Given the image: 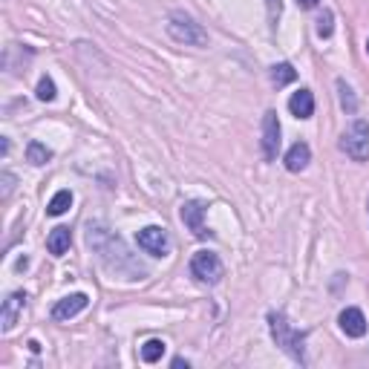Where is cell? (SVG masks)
Listing matches in <instances>:
<instances>
[{
    "label": "cell",
    "mask_w": 369,
    "mask_h": 369,
    "mask_svg": "<svg viewBox=\"0 0 369 369\" xmlns=\"http://www.w3.org/2000/svg\"><path fill=\"white\" fill-rule=\"evenodd\" d=\"M182 223L193 231V237H200V239H205L211 234L205 228V205L200 200H190V202L182 205Z\"/></svg>",
    "instance_id": "obj_7"
},
{
    "label": "cell",
    "mask_w": 369,
    "mask_h": 369,
    "mask_svg": "<svg viewBox=\"0 0 369 369\" xmlns=\"http://www.w3.org/2000/svg\"><path fill=\"white\" fill-rule=\"evenodd\" d=\"M268 326H272V337L277 340V347L283 352H288L294 361L306 363V347H303V343H306V332L294 329L283 312H272V314H268Z\"/></svg>",
    "instance_id": "obj_1"
},
{
    "label": "cell",
    "mask_w": 369,
    "mask_h": 369,
    "mask_svg": "<svg viewBox=\"0 0 369 369\" xmlns=\"http://www.w3.org/2000/svg\"><path fill=\"white\" fill-rule=\"evenodd\" d=\"M69 242H72V231L67 225H58V228H53V234L46 237V249H49V254L61 257V254L69 251Z\"/></svg>",
    "instance_id": "obj_13"
},
{
    "label": "cell",
    "mask_w": 369,
    "mask_h": 369,
    "mask_svg": "<svg viewBox=\"0 0 369 369\" xmlns=\"http://www.w3.org/2000/svg\"><path fill=\"white\" fill-rule=\"evenodd\" d=\"M49 159H53V151H49L46 144H41V141H29V144H27V162H32V165H46Z\"/></svg>",
    "instance_id": "obj_16"
},
{
    "label": "cell",
    "mask_w": 369,
    "mask_h": 369,
    "mask_svg": "<svg viewBox=\"0 0 369 369\" xmlns=\"http://www.w3.org/2000/svg\"><path fill=\"white\" fill-rule=\"evenodd\" d=\"M340 151L355 162H366L369 159V125L363 118H355L349 130L340 136Z\"/></svg>",
    "instance_id": "obj_3"
},
{
    "label": "cell",
    "mask_w": 369,
    "mask_h": 369,
    "mask_svg": "<svg viewBox=\"0 0 369 369\" xmlns=\"http://www.w3.org/2000/svg\"><path fill=\"white\" fill-rule=\"evenodd\" d=\"M12 188H15V176H12L9 170H6V174H4V200H6V196L12 193Z\"/></svg>",
    "instance_id": "obj_21"
},
{
    "label": "cell",
    "mask_w": 369,
    "mask_h": 369,
    "mask_svg": "<svg viewBox=\"0 0 369 369\" xmlns=\"http://www.w3.org/2000/svg\"><path fill=\"white\" fill-rule=\"evenodd\" d=\"M317 4H321V0H298V6H300V9H314Z\"/></svg>",
    "instance_id": "obj_23"
},
{
    "label": "cell",
    "mask_w": 369,
    "mask_h": 369,
    "mask_svg": "<svg viewBox=\"0 0 369 369\" xmlns=\"http://www.w3.org/2000/svg\"><path fill=\"white\" fill-rule=\"evenodd\" d=\"M90 306V298L84 291H78V294H67L64 300H58L55 306H53V321H69V317H76L78 312H84Z\"/></svg>",
    "instance_id": "obj_9"
},
{
    "label": "cell",
    "mask_w": 369,
    "mask_h": 369,
    "mask_svg": "<svg viewBox=\"0 0 369 369\" xmlns=\"http://www.w3.org/2000/svg\"><path fill=\"white\" fill-rule=\"evenodd\" d=\"M366 53H369V38H366Z\"/></svg>",
    "instance_id": "obj_25"
},
{
    "label": "cell",
    "mask_w": 369,
    "mask_h": 369,
    "mask_svg": "<svg viewBox=\"0 0 369 369\" xmlns=\"http://www.w3.org/2000/svg\"><path fill=\"white\" fill-rule=\"evenodd\" d=\"M288 110L294 118H312L314 116V95L312 90H300L288 98Z\"/></svg>",
    "instance_id": "obj_11"
},
{
    "label": "cell",
    "mask_w": 369,
    "mask_h": 369,
    "mask_svg": "<svg viewBox=\"0 0 369 369\" xmlns=\"http://www.w3.org/2000/svg\"><path fill=\"white\" fill-rule=\"evenodd\" d=\"M167 35L174 38L176 43H185V46H205L208 43V32L193 18L179 15V12L170 15V20H167Z\"/></svg>",
    "instance_id": "obj_2"
},
{
    "label": "cell",
    "mask_w": 369,
    "mask_h": 369,
    "mask_svg": "<svg viewBox=\"0 0 369 369\" xmlns=\"http://www.w3.org/2000/svg\"><path fill=\"white\" fill-rule=\"evenodd\" d=\"M309 159H312L309 144H306V141H298V144L288 147V153H286V167L291 170V174H300V170L309 165Z\"/></svg>",
    "instance_id": "obj_12"
},
{
    "label": "cell",
    "mask_w": 369,
    "mask_h": 369,
    "mask_svg": "<svg viewBox=\"0 0 369 369\" xmlns=\"http://www.w3.org/2000/svg\"><path fill=\"white\" fill-rule=\"evenodd\" d=\"M190 274L205 286H216L225 274V265L214 251H196L193 260H190Z\"/></svg>",
    "instance_id": "obj_4"
},
{
    "label": "cell",
    "mask_w": 369,
    "mask_h": 369,
    "mask_svg": "<svg viewBox=\"0 0 369 369\" xmlns=\"http://www.w3.org/2000/svg\"><path fill=\"white\" fill-rule=\"evenodd\" d=\"M277 151H280V121H277L274 110H268L263 116V156L268 162H274Z\"/></svg>",
    "instance_id": "obj_6"
},
{
    "label": "cell",
    "mask_w": 369,
    "mask_h": 369,
    "mask_svg": "<svg viewBox=\"0 0 369 369\" xmlns=\"http://www.w3.org/2000/svg\"><path fill=\"white\" fill-rule=\"evenodd\" d=\"M162 355H165V340H156L153 337V340H147L144 347H141V361L144 363H156Z\"/></svg>",
    "instance_id": "obj_17"
},
{
    "label": "cell",
    "mask_w": 369,
    "mask_h": 369,
    "mask_svg": "<svg viewBox=\"0 0 369 369\" xmlns=\"http://www.w3.org/2000/svg\"><path fill=\"white\" fill-rule=\"evenodd\" d=\"M136 242H139V249L144 254H151V257H165L170 251V239H167V231L159 228V225H147L136 234Z\"/></svg>",
    "instance_id": "obj_5"
},
{
    "label": "cell",
    "mask_w": 369,
    "mask_h": 369,
    "mask_svg": "<svg viewBox=\"0 0 369 369\" xmlns=\"http://www.w3.org/2000/svg\"><path fill=\"white\" fill-rule=\"evenodd\" d=\"M337 92H340V107L347 113H355L358 110V102H355V92L347 81H337Z\"/></svg>",
    "instance_id": "obj_18"
},
{
    "label": "cell",
    "mask_w": 369,
    "mask_h": 369,
    "mask_svg": "<svg viewBox=\"0 0 369 369\" xmlns=\"http://www.w3.org/2000/svg\"><path fill=\"white\" fill-rule=\"evenodd\" d=\"M38 98H41V102H53V98H55V81L49 76H43L38 81Z\"/></svg>",
    "instance_id": "obj_19"
},
{
    "label": "cell",
    "mask_w": 369,
    "mask_h": 369,
    "mask_svg": "<svg viewBox=\"0 0 369 369\" xmlns=\"http://www.w3.org/2000/svg\"><path fill=\"white\" fill-rule=\"evenodd\" d=\"M332 20H335V18H332V12L326 9L321 18H317V35H321V38H329V35H332Z\"/></svg>",
    "instance_id": "obj_20"
},
{
    "label": "cell",
    "mask_w": 369,
    "mask_h": 369,
    "mask_svg": "<svg viewBox=\"0 0 369 369\" xmlns=\"http://www.w3.org/2000/svg\"><path fill=\"white\" fill-rule=\"evenodd\" d=\"M69 205H72V193H69V190H58L53 200H49L46 214H49V216H61V214L69 211Z\"/></svg>",
    "instance_id": "obj_14"
},
{
    "label": "cell",
    "mask_w": 369,
    "mask_h": 369,
    "mask_svg": "<svg viewBox=\"0 0 369 369\" xmlns=\"http://www.w3.org/2000/svg\"><path fill=\"white\" fill-rule=\"evenodd\" d=\"M294 78H298V69H294L291 64H274V67H272V84H274V87H286V84H291Z\"/></svg>",
    "instance_id": "obj_15"
},
{
    "label": "cell",
    "mask_w": 369,
    "mask_h": 369,
    "mask_svg": "<svg viewBox=\"0 0 369 369\" xmlns=\"http://www.w3.org/2000/svg\"><path fill=\"white\" fill-rule=\"evenodd\" d=\"M182 366L188 369V361L185 358H174V369H182Z\"/></svg>",
    "instance_id": "obj_24"
},
{
    "label": "cell",
    "mask_w": 369,
    "mask_h": 369,
    "mask_svg": "<svg viewBox=\"0 0 369 369\" xmlns=\"http://www.w3.org/2000/svg\"><path fill=\"white\" fill-rule=\"evenodd\" d=\"M268 15H272V20L280 18V0H268Z\"/></svg>",
    "instance_id": "obj_22"
},
{
    "label": "cell",
    "mask_w": 369,
    "mask_h": 369,
    "mask_svg": "<svg viewBox=\"0 0 369 369\" xmlns=\"http://www.w3.org/2000/svg\"><path fill=\"white\" fill-rule=\"evenodd\" d=\"M337 323H340V332L349 335V337H363L366 335V317H363L361 309H343Z\"/></svg>",
    "instance_id": "obj_10"
},
{
    "label": "cell",
    "mask_w": 369,
    "mask_h": 369,
    "mask_svg": "<svg viewBox=\"0 0 369 369\" xmlns=\"http://www.w3.org/2000/svg\"><path fill=\"white\" fill-rule=\"evenodd\" d=\"M23 306H27V294H23V291H12L9 298L4 300V309H0V329L12 332L15 323H18V317H20V312H23Z\"/></svg>",
    "instance_id": "obj_8"
}]
</instances>
